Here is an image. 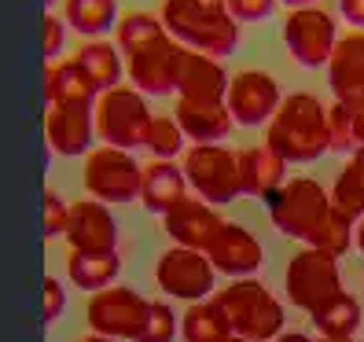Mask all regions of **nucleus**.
Returning <instances> with one entry per match:
<instances>
[{
    "label": "nucleus",
    "instance_id": "obj_27",
    "mask_svg": "<svg viewBox=\"0 0 364 342\" xmlns=\"http://www.w3.org/2000/svg\"><path fill=\"white\" fill-rule=\"evenodd\" d=\"M309 316H313L320 338H353L357 328H360V302H357L353 294L338 291L331 302H324L320 309H313Z\"/></svg>",
    "mask_w": 364,
    "mask_h": 342
},
{
    "label": "nucleus",
    "instance_id": "obj_42",
    "mask_svg": "<svg viewBox=\"0 0 364 342\" xmlns=\"http://www.w3.org/2000/svg\"><path fill=\"white\" fill-rule=\"evenodd\" d=\"M272 342H313L309 335H302V331H280Z\"/></svg>",
    "mask_w": 364,
    "mask_h": 342
},
{
    "label": "nucleus",
    "instance_id": "obj_13",
    "mask_svg": "<svg viewBox=\"0 0 364 342\" xmlns=\"http://www.w3.org/2000/svg\"><path fill=\"white\" fill-rule=\"evenodd\" d=\"M206 262L213 265V272H225V276H250L258 272L262 262H265V250L258 243V236L254 232H247L243 225L235 221H221L218 232L210 236V243L203 247Z\"/></svg>",
    "mask_w": 364,
    "mask_h": 342
},
{
    "label": "nucleus",
    "instance_id": "obj_12",
    "mask_svg": "<svg viewBox=\"0 0 364 342\" xmlns=\"http://www.w3.org/2000/svg\"><path fill=\"white\" fill-rule=\"evenodd\" d=\"M280 85H276L272 74L265 70H240L228 78V89H225V107L235 125H265L276 107H280Z\"/></svg>",
    "mask_w": 364,
    "mask_h": 342
},
{
    "label": "nucleus",
    "instance_id": "obj_36",
    "mask_svg": "<svg viewBox=\"0 0 364 342\" xmlns=\"http://www.w3.org/2000/svg\"><path fill=\"white\" fill-rule=\"evenodd\" d=\"M235 23H262L276 11V0H221Z\"/></svg>",
    "mask_w": 364,
    "mask_h": 342
},
{
    "label": "nucleus",
    "instance_id": "obj_37",
    "mask_svg": "<svg viewBox=\"0 0 364 342\" xmlns=\"http://www.w3.org/2000/svg\"><path fill=\"white\" fill-rule=\"evenodd\" d=\"M63 45H67V23H63L55 11H48L45 15V55H48V63H55V55H63Z\"/></svg>",
    "mask_w": 364,
    "mask_h": 342
},
{
    "label": "nucleus",
    "instance_id": "obj_43",
    "mask_svg": "<svg viewBox=\"0 0 364 342\" xmlns=\"http://www.w3.org/2000/svg\"><path fill=\"white\" fill-rule=\"evenodd\" d=\"M276 4H287V8L294 11V8H313L316 0H276Z\"/></svg>",
    "mask_w": 364,
    "mask_h": 342
},
{
    "label": "nucleus",
    "instance_id": "obj_4",
    "mask_svg": "<svg viewBox=\"0 0 364 342\" xmlns=\"http://www.w3.org/2000/svg\"><path fill=\"white\" fill-rule=\"evenodd\" d=\"M265 199H269L272 228L280 232V236L302 240V243H309L316 236L324 218H328V210H331V196L309 177L284 181L280 188H272Z\"/></svg>",
    "mask_w": 364,
    "mask_h": 342
},
{
    "label": "nucleus",
    "instance_id": "obj_34",
    "mask_svg": "<svg viewBox=\"0 0 364 342\" xmlns=\"http://www.w3.org/2000/svg\"><path fill=\"white\" fill-rule=\"evenodd\" d=\"M173 335H177V313L166 302H151L144 316V328L133 342H173Z\"/></svg>",
    "mask_w": 364,
    "mask_h": 342
},
{
    "label": "nucleus",
    "instance_id": "obj_11",
    "mask_svg": "<svg viewBox=\"0 0 364 342\" xmlns=\"http://www.w3.org/2000/svg\"><path fill=\"white\" fill-rule=\"evenodd\" d=\"M213 265L206 262L203 250L191 247H169L159 265H155V284L169 298H184V302H203L213 294Z\"/></svg>",
    "mask_w": 364,
    "mask_h": 342
},
{
    "label": "nucleus",
    "instance_id": "obj_8",
    "mask_svg": "<svg viewBox=\"0 0 364 342\" xmlns=\"http://www.w3.org/2000/svg\"><path fill=\"white\" fill-rule=\"evenodd\" d=\"M144 166L122 147H92L85 159V188L96 203H133L140 196Z\"/></svg>",
    "mask_w": 364,
    "mask_h": 342
},
{
    "label": "nucleus",
    "instance_id": "obj_18",
    "mask_svg": "<svg viewBox=\"0 0 364 342\" xmlns=\"http://www.w3.org/2000/svg\"><path fill=\"white\" fill-rule=\"evenodd\" d=\"M225 89H228V74L221 67V59L181 48L177 74H173L177 100H225Z\"/></svg>",
    "mask_w": 364,
    "mask_h": 342
},
{
    "label": "nucleus",
    "instance_id": "obj_14",
    "mask_svg": "<svg viewBox=\"0 0 364 342\" xmlns=\"http://www.w3.org/2000/svg\"><path fill=\"white\" fill-rule=\"evenodd\" d=\"M45 137L48 147L63 159H77L92 151L96 125H92V107L89 103H52L45 118Z\"/></svg>",
    "mask_w": 364,
    "mask_h": 342
},
{
    "label": "nucleus",
    "instance_id": "obj_44",
    "mask_svg": "<svg viewBox=\"0 0 364 342\" xmlns=\"http://www.w3.org/2000/svg\"><path fill=\"white\" fill-rule=\"evenodd\" d=\"M77 342H114V338H103V335H85V338H77Z\"/></svg>",
    "mask_w": 364,
    "mask_h": 342
},
{
    "label": "nucleus",
    "instance_id": "obj_24",
    "mask_svg": "<svg viewBox=\"0 0 364 342\" xmlns=\"http://www.w3.org/2000/svg\"><path fill=\"white\" fill-rule=\"evenodd\" d=\"M96 89H92V81L85 78V70L77 67L74 59H55L48 63V70H45V100L48 107L52 103H96Z\"/></svg>",
    "mask_w": 364,
    "mask_h": 342
},
{
    "label": "nucleus",
    "instance_id": "obj_35",
    "mask_svg": "<svg viewBox=\"0 0 364 342\" xmlns=\"http://www.w3.org/2000/svg\"><path fill=\"white\" fill-rule=\"evenodd\" d=\"M67 213H70V203L48 188L45 191V236L48 240H59L67 232Z\"/></svg>",
    "mask_w": 364,
    "mask_h": 342
},
{
    "label": "nucleus",
    "instance_id": "obj_25",
    "mask_svg": "<svg viewBox=\"0 0 364 342\" xmlns=\"http://www.w3.org/2000/svg\"><path fill=\"white\" fill-rule=\"evenodd\" d=\"M74 63L85 70V78L92 81L96 92H107V89H114V85H122L125 67H122V55L111 41H100V37L89 41V45L74 55Z\"/></svg>",
    "mask_w": 364,
    "mask_h": 342
},
{
    "label": "nucleus",
    "instance_id": "obj_3",
    "mask_svg": "<svg viewBox=\"0 0 364 342\" xmlns=\"http://www.w3.org/2000/svg\"><path fill=\"white\" fill-rule=\"evenodd\" d=\"M213 306L225 313L228 331L247 342H272L284 331V302L254 276H240L225 291H213Z\"/></svg>",
    "mask_w": 364,
    "mask_h": 342
},
{
    "label": "nucleus",
    "instance_id": "obj_10",
    "mask_svg": "<svg viewBox=\"0 0 364 342\" xmlns=\"http://www.w3.org/2000/svg\"><path fill=\"white\" fill-rule=\"evenodd\" d=\"M335 41H338V26H335V18L320 4L294 8L287 15V23H284V45H287V52L294 55V63H302V67H309V70L328 67Z\"/></svg>",
    "mask_w": 364,
    "mask_h": 342
},
{
    "label": "nucleus",
    "instance_id": "obj_33",
    "mask_svg": "<svg viewBox=\"0 0 364 342\" xmlns=\"http://www.w3.org/2000/svg\"><path fill=\"white\" fill-rule=\"evenodd\" d=\"M357 147V133H353V111L350 103H331L328 107V151L350 155Z\"/></svg>",
    "mask_w": 364,
    "mask_h": 342
},
{
    "label": "nucleus",
    "instance_id": "obj_30",
    "mask_svg": "<svg viewBox=\"0 0 364 342\" xmlns=\"http://www.w3.org/2000/svg\"><path fill=\"white\" fill-rule=\"evenodd\" d=\"M114 30H118V45H114V48L125 52V55H133V52H140V48H147V45H155V41L169 37L166 26H162V18H159V15H147V11L122 15L118 23H114Z\"/></svg>",
    "mask_w": 364,
    "mask_h": 342
},
{
    "label": "nucleus",
    "instance_id": "obj_15",
    "mask_svg": "<svg viewBox=\"0 0 364 342\" xmlns=\"http://www.w3.org/2000/svg\"><path fill=\"white\" fill-rule=\"evenodd\" d=\"M125 74L136 85V92L144 96H169L173 92V74H177V59H181V45L173 37H162L155 45H147L133 55H125Z\"/></svg>",
    "mask_w": 364,
    "mask_h": 342
},
{
    "label": "nucleus",
    "instance_id": "obj_38",
    "mask_svg": "<svg viewBox=\"0 0 364 342\" xmlns=\"http://www.w3.org/2000/svg\"><path fill=\"white\" fill-rule=\"evenodd\" d=\"M63 309H67V291H63L59 280H45V324H55V320L63 316Z\"/></svg>",
    "mask_w": 364,
    "mask_h": 342
},
{
    "label": "nucleus",
    "instance_id": "obj_26",
    "mask_svg": "<svg viewBox=\"0 0 364 342\" xmlns=\"http://www.w3.org/2000/svg\"><path fill=\"white\" fill-rule=\"evenodd\" d=\"M63 23L96 41L118 23V0H63Z\"/></svg>",
    "mask_w": 364,
    "mask_h": 342
},
{
    "label": "nucleus",
    "instance_id": "obj_45",
    "mask_svg": "<svg viewBox=\"0 0 364 342\" xmlns=\"http://www.w3.org/2000/svg\"><path fill=\"white\" fill-rule=\"evenodd\" d=\"M221 342H247V338H240V335H225Z\"/></svg>",
    "mask_w": 364,
    "mask_h": 342
},
{
    "label": "nucleus",
    "instance_id": "obj_29",
    "mask_svg": "<svg viewBox=\"0 0 364 342\" xmlns=\"http://www.w3.org/2000/svg\"><path fill=\"white\" fill-rule=\"evenodd\" d=\"M331 203L346 213V218H353V221L364 213V144L353 147L346 166L338 169L335 188H331Z\"/></svg>",
    "mask_w": 364,
    "mask_h": 342
},
{
    "label": "nucleus",
    "instance_id": "obj_41",
    "mask_svg": "<svg viewBox=\"0 0 364 342\" xmlns=\"http://www.w3.org/2000/svg\"><path fill=\"white\" fill-rule=\"evenodd\" d=\"M353 247L364 254V213H360V218L353 221Z\"/></svg>",
    "mask_w": 364,
    "mask_h": 342
},
{
    "label": "nucleus",
    "instance_id": "obj_22",
    "mask_svg": "<svg viewBox=\"0 0 364 342\" xmlns=\"http://www.w3.org/2000/svg\"><path fill=\"white\" fill-rule=\"evenodd\" d=\"M188 196V181H184V173H181V166H173V162H166V159H155L151 166H144V173H140V203H144V210H151V213H162L173 206V203H181Z\"/></svg>",
    "mask_w": 364,
    "mask_h": 342
},
{
    "label": "nucleus",
    "instance_id": "obj_23",
    "mask_svg": "<svg viewBox=\"0 0 364 342\" xmlns=\"http://www.w3.org/2000/svg\"><path fill=\"white\" fill-rule=\"evenodd\" d=\"M122 258L118 250H70L67 258V276L81 291H103L118 280Z\"/></svg>",
    "mask_w": 364,
    "mask_h": 342
},
{
    "label": "nucleus",
    "instance_id": "obj_2",
    "mask_svg": "<svg viewBox=\"0 0 364 342\" xmlns=\"http://www.w3.org/2000/svg\"><path fill=\"white\" fill-rule=\"evenodd\" d=\"M162 26L181 48L203 55H232L240 45V23L221 0H162Z\"/></svg>",
    "mask_w": 364,
    "mask_h": 342
},
{
    "label": "nucleus",
    "instance_id": "obj_46",
    "mask_svg": "<svg viewBox=\"0 0 364 342\" xmlns=\"http://www.w3.org/2000/svg\"><path fill=\"white\" fill-rule=\"evenodd\" d=\"M313 342H353V338H313Z\"/></svg>",
    "mask_w": 364,
    "mask_h": 342
},
{
    "label": "nucleus",
    "instance_id": "obj_16",
    "mask_svg": "<svg viewBox=\"0 0 364 342\" xmlns=\"http://www.w3.org/2000/svg\"><path fill=\"white\" fill-rule=\"evenodd\" d=\"M225 218L218 213V206L203 203L199 196H184L181 203H173L162 213V228L166 236L173 240L177 247H191V250H203L210 243V236L218 232Z\"/></svg>",
    "mask_w": 364,
    "mask_h": 342
},
{
    "label": "nucleus",
    "instance_id": "obj_5",
    "mask_svg": "<svg viewBox=\"0 0 364 342\" xmlns=\"http://www.w3.org/2000/svg\"><path fill=\"white\" fill-rule=\"evenodd\" d=\"M151 107H147L144 92L129 89V85H114L96 96L92 103V125L96 137L107 147H122V151H133L144 144L147 125H151Z\"/></svg>",
    "mask_w": 364,
    "mask_h": 342
},
{
    "label": "nucleus",
    "instance_id": "obj_1",
    "mask_svg": "<svg viewBox=\"0 0 364 342\" xmlns=\"http://www.w3.org/2000/svg\"><path fill=\"white\" fill-rule=\"evenodd\" d=\"M265 147L284 162H316L328 151V107L309 92H291L265 122Z\"/></svg>",
    "mask_w": 364,
    "mask_h": 342
},
{
    "label": "nucleus",
    "instance_id": "obj_39",
    "mask_svg": "<svg viewBox=\"0 0 364 342\" xmlns=\"http://www.w3.org/2000/svg\"><path fill=\"white\" fill-rule=\"evenodd\" d=\"M338 11H342V18H346L350 26L364 30V0H338Z\"/></svg>",
    "mask_w": 364,
    "mask_h": 342
},
{
    "label": "nucleus",
    "instance_id": "obj_17",
    "mask_svg": "<svg viewBox=\"0 0 364 342\" xmlns=\"http://www.w3.org/2000/svg\"><path fill=\"white\" fill-rule=\"evenodd\" d=\"M63 240L70 243V250H118V221L111 218L107 203H74Z\"/></svg>",
    "mask_w": 364,
    "mask_h": 342
},
{
    "label": "nucleus",
    "instance_id": "obj_9",
    "mask_svg": "<svg viewBox=\"0 0 364 342\" xmlns=\"http://www.w3.org/2000/svg\"><path fill=\"white\" fill-rule=\"evenodd\" d=\"M147 298H140V291L133 287H103V291H92L89 298V328L92 335H103V338H136L140 328H144V316H147Z\"/></svg>",
    "mask_w": 364,
    "mask_h": 342
},
{
    "label": "nucleus",
    "instance_id": "obj_20",
    "mask_svg": "<svg viewBox=\"0 0 364 342\" xmlns=\"http://www.w3.org/2000/svg\"><path fill=\"white\" fill-rule=\"evenodd\" d=\"M328 85L338 103H350L364 92V30H353L335 41L328 59Z\"/></svg>",
    "mask_w": 364,
    "mask_h": 342
},
{
    "label": "nucleus",
    "instance_id": "obj_19",
    "mask_svg": "<svg viewBox=\"0 0 364 342\" xmlns=\"http://www.w3.org/2000/svg\"><path fill=\"white\" fill-rule=\"evenodd\" d=\"M173 122L191 144H221L235 125L225 100H177Z\"/></svg>",
    "mask_w": 364,
    "mask_h": 342
},
{
    "label": "nucleus",
    "instance_id": "obj_6",
    "mask_svg": "<svg viewBox=\"0 0 364 342\" xmlns=\"http://www.w3.org/2000/svg\"><path fill=\"white\" fill-rule=\"evenodd\" d=\"M181 173L188 188L210 206H225L243 196L240 191V169H235V151L221 144H196L184 155Z\"/></svg>",
    "mask_w": 364,
    "mask_h": 342
},
{
    "label": "nucleus",
    "instance_id": "obj_28",
    "mask_svg": "<svg viewBox=\"0 0 364 342\" xmlns=\"http://www.w3.org/2000/svg\"><path fill=\"white\" fill-rule=\"evenodd\" d=\"M177 331L184 342H221L228 331L225 313L213 306V298H203V302H188L184 316H177Z\"/></svg>",
    "mask_w": 364,
    "mask_h": 342
},
{
    "label": "nucleus",
    "instance_id": "obj_21",
    "mask_svg": "<svg viewBox=\"0 0 364 342\" xmlns=\"http://www.w3.org/2000/svg\"><path fill=\"white\" fill-rule=\"evenodd\" d=\"M235 169H240V191L254 199H265L272 188L284 184V169L287 162L272 151V147L258 144V147H243L235 151Z\"/></svg>",
    "mask_w": 364,
    "mask_h": 342
},
{
    "label": "nucleus",
    "instance_id": "obj_31",
    "mask_svg": "<svg viewBox=\"0 0 364 342\" xmlns=\"http://www.w3.org/2000/svg\"><path fill=\"white\" fill-rule=\"evenodd\" d=\"M306 247H316V250L331 254V258H342V254L353 247V218H346V213H342V210L331 203L324 225H320V232H316V236H313Z\"/></svg>",
    "mask_w": 364,
    "mask_h": 342
},
{
    "label": "nucleus",
    "instance_id": "obj_32",
    "mask_svg": "<svg viewBox=\"0 0 364 342\" xmlns=\"http://www.w3.org/2000/svg\"><path fill=\"white\" fill-rule=\"evenodd\" d=\"M144 147L151 151L155 159H166V162H173L181 151H184V133H181V125L173 118H151V125H147V137H144Z\"/></svg>",
    "mask_w": 364,
    "mask_h": 342
},
{
    "label": "nucleus",
    "instance_id": "obj_47",
    "mask_svg": "<svg viewBox=\"0 0 364 342\" xmlns=\"http://www.w3.org/2000/svg\"><path fill=\"white\" fill-rule=\"evenodd\" d=\"M55 4H59V0H45V8H48V11H52V8H55Z\"/></svg>",
    "mask_w": 364,
    "mask_h": 342
},
{
    "label": "nucleus",
    "instance_id": "obj_40",
    "mask_svg": "<svg viewBox=\"0 0 364 342\" xmlns=\"http://www.w3.org/2000/svg\"><path fill=\"white\" fill-rule=\"evenodd\" d=\"M350 111H353V133H357V147L364 144V92L357 100H350Z\"/></svg>",
    "mask_w": 364,
    "mask_h": 342
},
{
    "label": "nucleus",
    "instance_id": "obj_7",
    "mask_svg": "<svg viewBox=\"0 0 364 342\" xmlns=\"http://www.w3.org/2000/svg\"><path fill=\"white\" fill-rule=\"evenodd\" d=\"M284 291H287V302L298 306V309H320L324 302L342 291V272H338V258L331 254L316 250V247H306L298 250L294 258L287 262V272H284Z\"/></svg>",
    "mask_w": 364,
    "mask_h": 342
}]
</instances>
